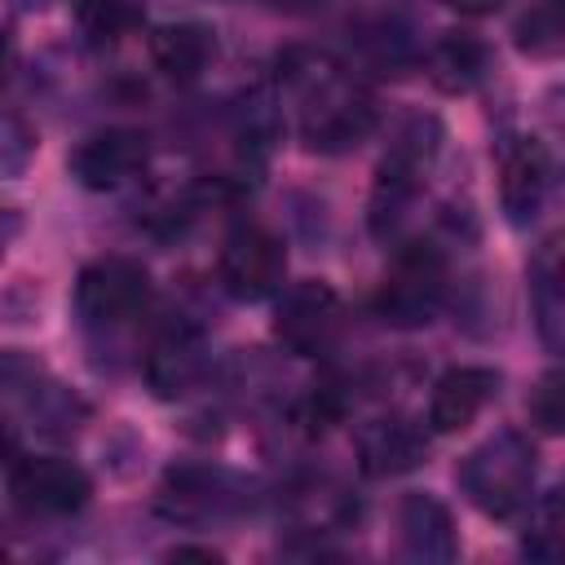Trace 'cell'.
<instances>
[{"mask_svg": "<svg viewBox=\"0 0 565 565\" xmlns=\"http://www.w3.org/2000/svg\"><path fill=\"white\" fill-rule=\"evenodd\" d=\"M230 477L216 468H172L159 486V512L168 521H207L230 503Z\"/></svg>", "mask_w": 565, "mask_h": 565, "instance_id": "15", "label": "cell"}, {"mask_svg": "<svg viewBox=\"0 0 565 565\" xmlns=\"http://www.w3.org/2000/svg\"><path fill=\"white\" fill-rule=\"evenodd\" d=\"M9 71H13V40L9 31H0V84L9 79Z\"/></svg>", "mask_w": 565, "mask_h": 565, "instance_id": "30", "label": "cell"}, {"mask_svg": "<svg viewBox=\"0 0 565 565\" xmlns=\"http://www.w3.org/2000/svg\"><path fill=\"white\" fill-rule=\"evenodd\" d=\"M516 44L534 57H552L561 49V9H556V0H539L516 22Z\"/></svg>", "mask_w": 565, "mask_h": 565, "instance_id": "22", "label": "cell"}, {"mask_svg": "<svg viewBox=\"0 0 565 565\" xmlns=\"http://www.w3.org/2000/svg\"><path fill=\"white\" fill-rule=\"evenodd\" d=\"M552 150L539 137H521L499 159V207L512 225H530L543 212V199L552 190Z\"/></svg>", "mask_w": 565, "mask_h": 565, "instance_id": "9", "label": "cell"}, {"mask_svg": "<svg viewBox=\"0 0 565 565\" xmlns=\"http://www.w3.org/2000/svg\"><path fill=\"white\" fill-rule=\"evenodd\" d=\"M75 318L93 331H110L132 322L150 305V269L132 256H102L75 278Z\"/></svg>", "mask_w": 565, "mask_h": 565, "instance_id": "5", "label": "cell"}, {"mask_svg": "<svg viewBox=\"0 0 565 565\" xmlns=\"http://www.w3.org/2000/svg\"><path fill=\"white\" fill-rule=\"evenodd\" d=\"M441 300H446V256H441V247L419 238L393 256L380 291H375V313H380V322H388L397 331H415L437 318Z\"/></svg>", "mask_w": 565, "mask_h": 565, "instance_id": "4", "label": "cell"}, {"mask_svg": "<svg viewBox=\"0 0 565 565\" xmlns=\"http://www.w3.org/2000/svg\"><path fill=\"white\" fill-rule=\"evenodd\" d=\"M362 49H366V57L375 62V66H402L406 57H411V40L397 31V26H388V22H380L375 31H366L362 35Z\"/></svg>", "mask_w": 565, "mask_h": 565, "instance_id": "25", "label": "cell"}, {"mask_svg": "<svg viewBox=\"0 0 565 565\" xmlns=\"http://www.w3.org/2000/svg\"><path fill=\"white\" fill-rule=\"evenodd\" d=\"M499 393V371L494 366H450L428 397V428L433 433H463L486 402Z\"/></svg>", "mask_w": 565, "mask_h": 565, "instance_id": "13", "label": "cell"}, {"mask_svg": "<svg viewBox=\"0 0 565 565\" xmlns=\"http://www.w3.org/2000/svg\"><path fill=\"white\" fill-rule=\"evenodd\" d=\"M9 494L22 512L31 516H71L88 503L93 481L79 463L62 459V455H35V459H18L13 477H9Z\"/></svg>", "mask_w": 565, "mask_h": 565, "instance_id": "7", "label": "cell"}, {"mask_svg": "<svg viewBox=\"0 0 565 565\" xmlns=\"http://www.w3.org/2000/svg\"><path fill=\"white\" fill-rule=\"evenodd\" d=\"M150 57L168 79L190 84L212 66L216 31L203 26V22H163V26L150 31Z\"/></svg>", "mask_w": 565, "mask_h": 565, "instance_id": "16", "label": "cell"}, {"mask_svg": "<svg viewBox=\"0 0 565 565\" xmlns=\"http://www.w3.org/2000/svg\"><path fill=\"white\" fill-rule=\"evenodd\" d=\"M274 9H287V13H305V9H313V4H322V0H269Z\"/></svg>", "mask_w": 565, "mask_h": 565, "instance_id": "31", "label": "cell"}, {"mask_svg": "<svg viewBox=\"0 0 565 565\" xmlns=\"http://www.w3.org/2000/svg\"><path fill=\"white\" fill-rule=\"evenodd\" d=\"M35 154V132L13 110H0V177H18Z\"/></svg>", "mask_w": 565, "mask_h": 565, "instance_id": "23", "label": "cell"}, {"mask_svg": "<svg viewBox=\"0 0 565 565\" xmlns=\"http://www.w3.org/2000/svg\"><path fill=\"white\" fill-rule=\"evenodd\" d=\"M278 79L300 106V141L318 154H344L375 128V102L322 49H287Z\"/></svg>", "mask_w": 565, "mask_h": 565, "instance_id": "1", "label": "cell"}, {"mask_svg": "<svg viewBox=\"0 0 565 565\" xmlns=\"http://www.w3.org/2000/svg\"><path fill=\"white\" fill-rule=\"evenodd\" d=\"M437 146H441V124L433 115H411L402 124V132L384 150V159L375 168V185H371V234L375 238H393L402 230V221L437 159Z\"/></svg>", "mask_w": 565, "mask_h": 565, "instance_id": "3", "label": "cell"}, {"mask_svg": "<svg viewBox=\"0 0 565 565\" xmlns=\"http://www.w3.org/2000/svg\"><path fill=\"white\" fill-rule=\"evenodd\" d=\"M490 71V49L468 31H446L428 53V75L441 93H472Z\"/></svg>", "mask_w": 565, "mask_h": 565, "instance_id": "17", "label": "cell"}, {"mask_svg": "<svg viewBox=\"0 0 565 565\" xmlns=\"http://www.w3.org/2000/svg\"><path fill=\"white\" fill-rule=\"evenodd\" d=\"M168 556H172V561H221L216 547H172Z\"/></svg>", "mask_w": 565, "mask_h": 565, "instance_id": "29", "label": "cell"}, {"mask_svg": "<svg viewBox=\"0 0 565 565\" xmlns=\"http://www.w3.org/2000/svg\"><path fill=\"white\" fill-rule=\"evenodd\" d=\"M234 137H238V150L247 159H265L274 150V141L282 137V115H278V106H274L269 93L243 97L238 119H234Z\"/></svg>", "mask_w": 565, "mask_h": 565, "instance_id": "19", "label": "cell"}, {"mask_svg": "<svg viewBox=\"0 0 565 565\" xmlns=\"http://www.w3.org/2000/svg\"><path fill=\"white\" fill-rule=\"evenodd\" d=\"M216 274H221V287L234 296V300H265L282 287V274H287V252L282 243L260 230V225H243L225 238L221 247V260H216Z\"/></svg>", "mask_w": 565, "mask_h": 565, "instance_id": "8", "label": "cell"}, {"mask_svg": "<svg viewBox=\"0 0 565 565\" xmlns=\"http://www.w3.org/2000/svg\"><path fill=\"white\" fill-rule=\"evenodd\" d=\"M26 4H44V0H26Z\"/></svg>", "mask_w": 565, "mask_h": 565, "instance_id": "32", "label": "cell"}, {"mask_svg": "<svg viewBox=\"0 0 565 565\" xmlns=\"http://www.w3.org/2000/svg\"><path fill=\"white\" fill-rule=\"evenodd\" d=\"M22 234V212L18 207H0V256L9 252V243Z\"/></svg>", "mask_w": 565, "mask_h": 565, "instance_id": "26", "label": "cell"}, {"mask_svg": "<svg viewBox=\"0 0 565 565\" xmlns=\"http://www.w3.org/2000/svg\"><path fill=\"white\" fill-rule=\"evenodd\" d=\"M508 0H450V9L468 13V18H486V13H499Z\"/></svg>", "mask_w": 565, "mask_h": 565, "instance_id": "27", "label": "cell"}, {"mask_svg": "<svg viewBox=\"0 0 565 565\" xmlns=\"http://www.w3.org/2000/svg\"><path fill=\"white\" fill-rule=\"evenodd\" d=\"M203 340L190 327H168L146 353V384L154 397H181L203 380Z\"/></svg>", "mask_w": 565, "mask_h": 565, "instance_id": "14", "label": "cell"}, {"mask_svg": "<svg viewBox=\"0 0 565 565\" xmlns=\"http://www.w3.org/2000/svg\"><path fill=\"white\" fill-rule=\"evenodd\" d=\"M146 137L137 128H102L84 137L71 154V177L84 190H119L146 168Z\"/></svg>", "mask_w": 565, "mask_h": 565, "instance_id": "10", "label": "cell"}, {"mask_svg": "<svg viewBox=\"0 0 565 565\" xmlns=\"http://www.w3.org/2000/svg\"><path fill=\"white\" fill-rule=\"evenodd\" d=\"M340 331V296L322 278H305L282 291L274 309V335L296 358H318Z\"/></svg>", "mask_w": 565, "mask_h": 565, "instance_id": "6", "label": "cell"}, {"mask_svg": "<svg viewBox=\"0 0 565 565\" xmlns=\"http://www.w3.org/2000/svg\"><path fill=\"white\" fill-rule=\"evenodd\" d=\"M75 22L93 49H110L137 26V4L132 0H75Z\"/></svg>", "mask_w": 565, "mask_h": 565, "instance_id": "20", "label": "cell"}, {"mask_svg": "<svg viewBox=\"0 0 565 565\" xmlns=\"http://www.w3.org/2000/svg\"><path fill=\"white\" fill-rule=\"evenodd\" d=\"M530 419L543 433H561V424H565V375L561 371H547L534 384V393H530Z\"/></svg>", "mask_w": 565, "mask_h": 565, "instance_id": "24", "label": "cell"}, {"mask_svg": "<svg viewBox=\"0 0 565 565\" xmlns=\"http://www.w3.org/2000/svg\"><path fill=\"white\" fill-rule=\"evenodd\" d=\"M397 539H402V556L406 561L446 565V561L459 556L450 508L437 494H428V490H415V494L402 499V508H397Z\"/></svg>", "mask_w": 565, "mask_h": 565, "instance_id": "11", "label": "cell"}, {"mask_svg": "<svg viewBox=\"0 0 565 565\" xmlns=\"http://www.w3.org/2000/svg\"><path fill=\"white\" fill-rule=\"evenodd\" d=\"M530 309H534V327L539 340L556 353L561 335H565V291H561V243H547L534 260H530Z\"/></svg>", "mask_w": 565, "mask_h": 565, "instance_id": "18", "label": "cell"}, {"mask_svg": "<svg viewBox=\"0 0 565 565\" xmlns=\"http://www.w3.org/2000/svg\"><path fill=\"white\" fill-rule=\"evenodd\" d=\"M428 459V437L415 419L406 415H384L371 419L358 433V468L366 477H402Z\"/></svg>", "mask_w": 565, "mask_h": 565, "instance_id": "12", "label": "cell"}, {"mask_svg": "<svg viewBox=\"0 0 565 565\" xmlns=\"http://www.w3.org/2000/svg\"><path fill=\"white\" fill-rule=\"evenodd\" d=\"M525 556L530 561H561V547H565V516H561V490H547L539 503L530 499V530H525Z\"/></svg>", "mask_w": 565, "mask_h": 565, "instance_id": "21", "label": "cell"}, {"mask_svg": "<svg viewBox=\"0 0 565 565\" xmlns=\"http://www.w3.org/2000/svg\"><path fill=\"white\" fill-rule=\"evenodd\" d=\"M18 459V428L0 415V463H13Z\"/></svg>", "mask_w": 565, "mask_h": 565, "instance_id": "28", "label": "cell"}, {"mask_svg": "<svg viewBox=\"0 0 565 565\" xmlns=\"http://www.w3.org/2000/svg\"><path fill=\"white\" fill-rule=\"evenodd\" d=\"M539 477V455L521 433H494L459 463V490L468 503L494 521H508L530 508Z\"/></svg>", "mask_w": 565, "mask_h": 565, "instance_id": "2", "label": "cell"}]
</instances>
